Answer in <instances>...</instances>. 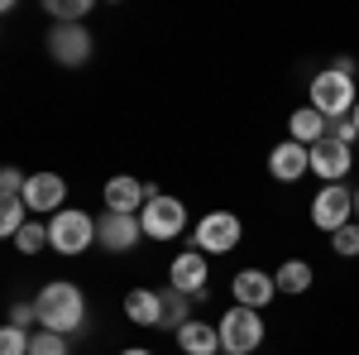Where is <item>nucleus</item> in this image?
<instances>
[{
	"mask_svg": "<svg viewBox=\"0 0 359 355\" xmlns=\"http://www.w3.org/2000/svg\"><path fill=\"white\" fill-rule=\"evenodd\" d=\"M350 168H355V154H350V144H340V139H321V144H311V173L331 188V183H345L350 178Z\"/></svg>",
	"mask_w": 359,
	"mask_h": 355,
	"instance_id": "6e6552de",
	"label": "nucleus"
},
{
	"mask_svg": "<svg viewBox=\"0 0 359 355\" xmlns=\"http://www.w3.org/2000/svg\"><path fill=\"white\" fill-rule=\"evenodd\" d=\"M25 226H29V207H25V197H5V202H0V235H10V240H15V235H20Z\"/></svg>",
	"mask_w": 359,
	"mask_h": 355,
	"instance_id": "aec40b11",
	"label": "nucleus"
},
{
	"mask_svg": "<svg viewBox=\"0 0 359 355\" xmlns=\"http://www.w3.org/2000/svg\"><path fill=\"white\" fill-rule=\"evenodd\" d=\"M120 355H154V351H144V346H130V351H120Z\"/></svg>",
	"mask_w": 359,
	"mask_h": 355,
	"instance_id": "c756f323",
	"label": "nucleus"
},
{
	"mask_svg": "<svg viewBox=\"0 0 359 355\" xmlns=\"http://www.w3.org/2000/svg\"><path fill=\"white\" fill-rule=\"evenodd\" d=\"M29 336H34V331L5 322V331H0V355H29Z\"/></svg>",
	"mask_w": 359,
	"mask_h": 355,
	"instance_id": "a878e982",
	"label": "nucleus"
},
{
	"mask_svg": "<svg viewBox=\"0 0 359 355\" xmlns=\"http://www.w3.org/2000/svg\"><path fill=\"white\" fill-rule=\"evenodd\" d=\"M264 346V317L254 312V307H230L221 317V351L225 355H254Z\"/></svg>",
	"mask_w": 359,
	"mask_h": 355,
	"instance_id": "20e7f679",
	"label": "nucleus"
},
{
	"mask_svg": "<svg viewBox=\"0 0 359 355\" xmlns=\"http://www.w3.org/2000/svg\"><path fill=\"white\" fill-rule=\"evenodd\" d=\"M39 327L43 331H57V336H72V331L86 322V298L77 283H67V278H53V283H43L39 288Z\"/></svg>",
	"mask_w": 359,
	"mask_h": 355,
	"instance_id": "f257e3e1",
	"label": "nucleus"
},
{
	"mask_svg": "<svg viewBox=\"0 0 359 355\" xmlns=\"http://www.w3.org/2000/svg\"><path fill=\"white\" fill-rule=\"evenodd\" d=\"M355 221V188H345V183H331V188L316 192V202H311V226L316 231H340V226H350Z\"/></svg>",
	"mask_w": 359,
	"mask_h": 355,
	"instance_id": "39448f33",
	"label": "nucleus"
},
{
	"mask_svg": "<svg viewBox=\"0 0 359 355\" xmlns=\"http://www.w3.org/2000/svg\"><path fill=\"white\" fill-rule=\"evenodd\" d=\"M29 355H67V336L39 327L34 336H29Z\"/></svg>",
	"mask_w": 359,
	"mask_h": 355,
	"instance_id": "4be33fe9",
	"label": "nucleus"
},
{
	"mask_svg": "<svg viewBox=\"0 0 359 355\" xmlns=\"http://www.w3.org/2000/svg\"><path fill=\"white\" fill-rule=\"evenodd\" d=\"M125 317H130L135 327H163V293L130 288V293H125Z\"/></svg>",
	"mask_w": 359,
	"mask_h": 355,
	"instance_id": "dca6fc26",
	"label": "nucleus"
},
{
	"mask_svg": "<svg viewBox=\"0 0 359 355\" xmlns=\"http://www.w3.org/2000/svg\"><path fill=\"white\" fill-rule=\"evenodd\" d=\"M25 188H29V178L20 168H5L0 173V197H25Z\"/></svg>",
	"mask_w": 359,
	"mask_h": 355,
	"instance_id": "bb28decb",
	"label": "nucleus"
},
{
	"mask_svg": "<svg viewBox=\"0 0 359 355\" xmlns=\"http://www.w3.org/2000/svg\"><path fill=\"white\" fill-rule=\"evenodd\" d=\"M287 130H292V139H297V144H306V149H311V144H321V139L331 135V120H326L316 106H297L292 115H287Z\"/></svg>",
	"mask_w": 359,
	"mask_h": 355,
	"instance_id": "f3484780",
	"label": "nucleus"
},
{
	"mask_svg": "<svg viewBox=\"0 0 359 355\" xmlns=\"http://www.w3.org/2000/svg\"><path fill=\"white\" fill-rule=\"evenodd\" d=\"M331 139H340V144H355L359 130H355V120L345 115V120H331Z\"/></svg>",
	"mask_w": 359,
	"mask_h": 355,
	"instance_id": "c85d7f7f",
	"label": "nucleus"
},
{
	"mask_svg": "<svg viewBox=\"0 0 359 355\" xmlns=\"http://www.w3.org/2000/svg\"><path fill=\"white\" fill-rule=\"evenodd\" d=\"M29 322H39V307H34V302H15V307H10V327L29 331Z\"/></svg>",
	"mask_w": 359,
	"mask_h": 355,
	"instance_id": "cd10ccee",
	"label": "nucleus"
},
{
	"mask_svg": "<svg viewBox=\"0 0 359 355\" xmlns=\"http://www.w3.org/2000/svg\"><path fill=\"white\" fill-rule=\"evenodd\" d=\"M206 254L201 250H182L172 264H168V288H177V293H187V298H201L206 293Z\"/></svg>",
	"mask_w": 359,
	"mask_h": 355,
	"instance_id": "9b49d317",
	"label": "nucleus"
},
{
	"mask_svg": "<svg viewBox=\"0 0 359 355\" xmlns=\"http://www.w3.org/2000/svg\"><path fill=\"white\" fill-rule=\"evenodd\" d=\"M139 226H144V235H149V240H172V235H182V231H187V207H182L177 197L158 192V197H149V207H144Z\"/></svg>",
	"mask_w": 359,
	"mask_h": 355,
	"instance_id": "0eeeda50",
	"label": "nucleus"
},
{
	"mask_svg": "<svg viewBox=\"0 0 359 355\" xmlns=\"http://www.w3.org/2000/svg\"><path fill=\"white\" fill-rule=\"evenodd\" d=\"M48 58L62 67H82L91 58V34L82 25H53L48 29Z\"/></svg>",
	"mask_w": 359,
	"mask_h": 355,
	"instance_id": "9d476101",
	"label": "nucleus"
},
{
	"mask_svg": "<svg viewBox=\"0 0 359 355\" xmlns=\"http://www.w3.org/2000/svg\"><path fill=\"white\" fill-rule=\"evenodd\" d=\"M240 235H245V226H240L235 212H211V217L196 221V231H192L201 254H230V250L240 245Z\"/></svg>",
	"mask_w": 359,
	"mask_h": 355,
	"instance_id": "423d86ee",
	"label": "nucleus"
},
{
	"mask_svg": "<svg viewBox=\"0 0 359 355\" xmlns=\"http://www.w3.org/2000/svg\"><path fill=\"white\" fill-rule=\"evenodd\" d=\"M306 106H316L326 120H345V115H355V106H359L355 77L340 72V67L316 72V77H311V101H306Z\"/></svg>",
	"mask_w": 359,
	"mask_h": 355,
	"instance_id": "f03ea898",
	"label": "nucleus"
},
{
	"mask_svg": "<svg viewBox=\"0 0 359 355\" xmlns=\"http://www.w3.org/2000/svg\"><path fill=\"white\" fill-rule=\"evenodd\" d=\"M331 250L340 254V259H359V221H350V226H340V231H335Z\"/></svg>",
	"mask_w": 359,
	"mask_h": 355,
	"instance_id": "b1692460",
	"label": "nucleus"
},
{
	"mask_svg": "<svg viewBox=\"0 0 359 355\" xmlns=\"http://www.w3.org/2000/svg\"><path fill=\"white\" fill-rule=\"evenodd\" d=\"M311 278H316V273H311V264H306V259H287V264H278V273H273L278 293H292V298L311 288Z\"/></svg>",
	"mask_w": 359,
	"mask_h": 355,
	"instance_id": "6ab92c4d",
	"label": "nucleus"
},
{
	"mask_svg": "<svg viewBox=\"0 0 359 355\" xmlns=\"http://www.w3.org/2000/svg\"><path fill=\"white\" fill-rule=\"evenodd\" d=\"M139 240H144V226H139V217L106 212V217L96 221V245H106V254H130Z\"/></svg>",
	"mask_w": 359,
	"mask_h": 355,
	"instance_id": "1a4fd4ad",
	"label": "nucleus"
},
{
	"mask_svg": "<svg viewBox=\"0 0 359 355\" xmlns=\"http://www.w3.org/2000/svg\"><path fill=\"white\" fill-rule=\"evenodd\" d=\"M269 173L278 183H297L302 173H311V149L297 144V139H283L273 154H269Z\"/></svg>",
	"mask_w": 359,
	"mask_h": 355,
	"instance_id": "4468645a",
	"label": "nucleus"
},
{
	"mask_svg": "<svg viewBox=\"0 0 359 355\" xmlns=\"http://www.w3.org/2000/svg\"><path fill=\"white\" fill-rule=\"evenodd\" d=\"M86 10H91V0H48V15L57 25H82Z\"/></svg>",
	"mask_w": 359,
	"mask_h": 355,
	"instance_id": "5701e85b",
	"label": "nucleus"
},
{
	"mask_svg": "<svg viewBox=\"0 0 359 355\" xmlns=\"http://www.w3.org/2000/svg\"><path fill=\"white\" fill-rule=\"evenodd\" d=\"M43 245H48V226H39V221H29L25 231L15 235V250H20V254H39Z\"/></svg>",
	"mask_w": 359,
	"mask_h": 355,
	"instance_id": "393cba45",
	"label": "nucleus"
},
{
	"mask_svg": "<svg viewBox=\"0 0 359 355\" xmlns=\"http://www.w3.org/2000/svg\"><path fill=\"white\" fill-rule=\"evenodd\" d=\"M62 197H67V183L57 173H29V188H25V207L29 212H62Z\"/></svg>",
	"mask_w": 359,
	"mask_h": 355,
	"instance_id": "2eb2a0df",
	"label": "nucleus"
},
{
	"mask_svg": "<svg viewBox=\"0 0 359 355\" xmlns=\"http://www.w3.org/2000/svg\"><path fill=\"white\" fill-rule=\"evenodd\" d=\"M177 351L182 355H221V331L211 322H187L177 331Z\"/></svg>",
	"mask_w": 359,
	"mask_h": 355,
	"instance_id": "a211bd4d",
	"label": "nucleus"
},
{
	"mask_svg": "<svg viewBox=\"0 0 359 355\" xmlns=\"http://www.w3.org/2000/svg\"><path fill=\"white\" fill-rule=\"evenodd\" d=\"M106 212H120V217H135V212H144L149 207V183H139V178H130V173H120V178H111L106 183Z\"/></svg>",
	"mask_w": 359,
	"mask_h": 355,
	"instance_id": "f8f14e48",
	"label": "nucleus"
},
{
	"mask_svg": "<svg viewBox=\"0 0 359 355\" xmlns=\"http://www.w3.org/2000/svg\"><path fill=\"white\" fill-rule=\"evenodd\" d=\"M187 302H192V298H187V293H177V288H168V293H163V327L172 331V336L187 327Z\"/></svg>",
	"mask_w": 359,
	"mask_h": 355,
	"instance_id": "412c9836",
	"label": "nucleus"
},
{
	"mask_svg": "<svg viewBox=\"0 0 359 355\" xmlns=\"http://www.w3.org/2000/svg\"><path fill=\"white\" fill-rule=\"evenodd\" d=\"M96 245V221L77 212V207H62L53 221H48V250H57L62 259L67 254H82V250Z\"/></svg>",
	"mask_w": 359,
	"mask_h": 355,
	"instance_id": "7ed1b4c3",
	"label": "nucleus"
},
{
	"mask_svg": "<svg viewBox=\"0 0 359 355\" xmlns=\"http://www.w3.org/2000/svg\"><path fill=\"white\" fill-rule=\"evenodd\" d=\"M350 120H355V130H359V106H355V115H350Z\"/></svg>",
	"mask_w": 359,
	"mask_h": 355,
	"instance_id": "2f4dec72",
	"label": "nucleus"
},
{
	"mask_svg": "<svg viewBox=\"0 0 359 355\" xmlns=\"http://www.w3.org/2000/svg\"><path fill=\"white\" fill-rule=\"evenodd\" d=\"M355 221H359V188H355Z\"/></svg>",
	"mask_w": 359,
	"mask_h": 355,
	"instance_id": "7c9ffc66",
	"label": "nucleus"
},
{
	"mask_svg": "<svg viewBox=\"0 0 359 355\" xmlns=\"http://www.w3.org/2000/svg\"><path fill=\"white\" fill-rule=\"evenodd\" d=\"M230 293H235V302L240 307H269L278 293V283H273V273H264V269H240L235 273V283H230Z\"/></svg>",
	"mask_w": 359,
	"mask_h": 355,
	"instance_id": "ddd939ff",
	"label": "nucleus"
}]
</instances>
